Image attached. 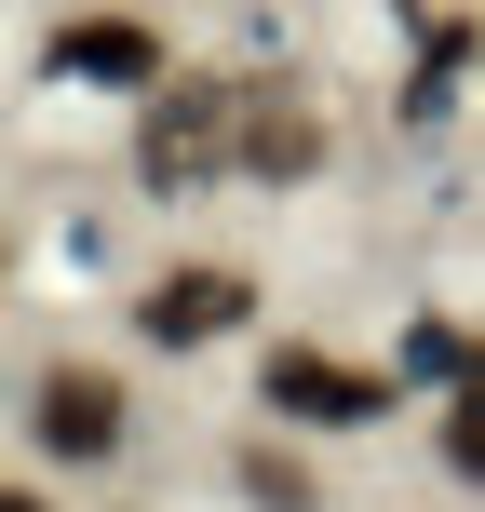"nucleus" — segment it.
I'll return each instance as SVG.
<instances>
[{"label": "nucleus", "instance_id": "obj_1", "mask_svg": "<svg viewBox=\"0 0 485 512\" xmlns=\"http://www.w3.org/2000/svg\"><path fill=\"white\" fill-rule=\"evenodd\" d=\"M230 162H243V81L176 68L162 95H135V176L149 189H203V176H230Z\"/></svg>", "mask_w": 485, "mask_h": 512}, {"label": "nucleus", "instance_id": "obj_2", "mask_svg": "<svg viewBox=\"0 0 485 512\" xmlns=\"http://www.w3.org/2000/svg\"><path fill=\"white\" fill-rule=\"evenodd\" d=\"M256 391H270V418H310V432H364V418H391V378L310 351V337H283V351L256 364Z\"/></svg>", "mask_w": 485, "mask_h": 512}, {"label": "nucleus", "instance_id": "obj_3", "mask_svg": "<svg viewBox=\"0 0 485 512\" xmlns=\"http://www.w3.org/2000/svg\"><path fill=\"white\" fill-rule=\"evenodd\" d=\"M27 432H41L68 472H95L108 445H122V378H108V364H54V378L27 391Z\"/></svg>", "mask_w": 485, "mask_h": 512}, {"label": "nucleus", "instance_id": "obj_4", "mask_svg": "<svg viewBox=\"0 0 485 512\" xmlns=\"http://www.w3.org/2000/svg\"><path fill=\"white\" fill-rule=\"evenodd\" d=\"M243 310H256V283H243V270H216V256H203V270H162L149 297H135V324H149L162 351H216V337H230Z\"/></svg>", "mask_w": 485, "mask_h": 512}, {"label": "nucleus", "instance_id": "obj_5", "mask_svg": "<svg viewBox=\"0 0 485 512\" xmlns=\"http://www.w3.org/2000/svg\"><path fill=\"white\" fill-rule=\"evenodd\" d=\"M54 81H122V95H162V81H176V54H162L135 14H68V27H54Z\"/></svg>", "mask_w": 485, "mask_h": 512}, {"label": "nucleus", "instance_id": "obj_6", "mask_svg": "<svg viewBox=\"0 0 485 512\" xmlns=\"http://www.w3.org/2000/svg\"><path fill=\"white\" fill-rule=\"evenodd\" d=\"M310 162H324V108H310V95H283V81H256V95H243V176L297 189Z\"/></svg>", "mask_w": 485, "mask_h": 512}, {"label": "nucleus", "instance_id": "obj_7", "mask_svg": "<svg viewBox=\"0 0 485 512\" xmlns=\"http://www.w3.org/2000/svg\"><path fill=\"white\" fill-rule=\"evenodd\" d=\"M445 459H459L472 486H485V351H472V378L445 391Z\"/></svg>", "mask_w": 485, "mask_h": 512}, {"label": "nucleus", "instance_id": "obj_8", "mask_svg": "<svg viewBox=\"0 0 485 512\" xmlns=\"http://www.w3.org/2000/svg\"><path fill=\"white\" fill-rule=\"evenodd\" d=\"M243 486H256V499H270V512H310V472H297V459H283V445H256V459H243Z\"/></svg>", "mask_w": 485, "mask_h": 512}]
</instances>
